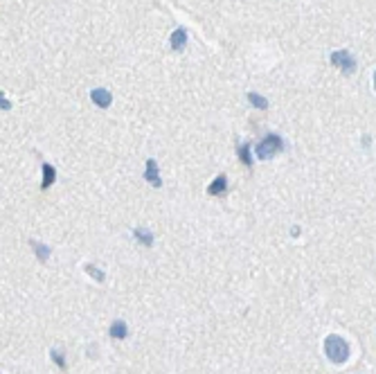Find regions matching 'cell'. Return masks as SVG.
Instances as JSON below:
<instances>
[{"instance_id": "obj_9", "label": "cell", "mask_w": 376, "mask_h": 374, "mask_svg": "<svg viewBox=\"0 0 376 374\" xmlns=\"http://www.w3.org/2000/svg\"><path fill=\"white\" fill-rule=\"evenodd\" d=\"M127 334H129V327H127V323L124 320H115V323L111 325V336L113 338H127Z\"/></svg>"}, {"instance_id": "obj_5", "label": "cell", "mask_w": 376, "mask_h": 374, "mask_svg": "<svg viewBox=\"0 0 376 374\" xmlns=\"http://www.w3.org/2000/svg\"><path fill=\"white\" fill-rule=\"evenodd\" d=\"M144 178L149 180V185L163 187V180H160V176H158V163H155V160H147V171H144Z\"/></svg>"}, {"instance_id": "obj_6", "label": "cell", "mask_w": 376, "mask_h": 374, "mask_svg": "<svg viewBox=\"0 0 376 374\" xmlns=\"http://www.w3.org/2000/svg\"><path fill=\"white\" fill-rule=\"evenodd\" d=\"M169 43H171V48H174V50H182V48H185V43H187V32H185L182 27L174 29V34H171Z\"/></svg>"}, {"instance_id": "obj_4", "label": "cell", "mask_w": 376, "mask_h": 374, "mask_svg": "<svg viewBox=\"0 0 376 374\" xmlns=\"http://www.w3.org/2000/svg\"><path fill=\"white\" fill-rule=\"evenodd\" d=\"M90 100L95 102L97 106L108 108V106H111V102H113V97H111V92H108L106 88H95V90L90 92Z\"/></svg>"}, {"instance_id": "obj_15", "label": "cell", "mask_w": 376, "mask_h": 374, "mask_svg": "<svg viewBox=\"0 0 376 374\" xmlns=\"http://www.w3.org/2000/svg\"><path fill=\"white\" fill-rule=\"evenodd\" d=\"M86 273H88V275H92V277H95L97 282H104V273L99 271V268L92 266V264H88V266H86Z\"/></svg>"}, {"instance_id": "obj_3", "label": "cell", "mask_w": 376, "mask_h": 374, "mask_svg": "<svg viewBox=\"0 0 376 374\" xmlns=\"http://www.w3.org/2000/svg\"><path fill=\"white\" fill-rule=\"evenodd\" d=\"M331 64L336 66V68H340L344 75H354L356 72V61H354V56L349 54L347 50H336L331 54Z\"/></svg>"}, {"instance_id": "obj_16", "label": "cell", "mask_w": 376, "mask_h": 374, "mask_svg": "<svg viewBox=\"0 0 376 374\" xmlns=\"http://www.w3.org/2000/svg\"><path fill=\"white\" fill-rule=\"evenodd\" d=\"M374 88H376V72H374Z\"/></svg>"}, {"instance_id": "obj_7", "label": "cell", "mask_w": 376, "mask_h": 374, "mask_svg": "<svg viewBox=\"0 0 376 374\" xmlns=\"http://www.w3.org/2000/svg\"><path fill=\"white\" fill-rule=\"evenodd\" d=\"M41 171H43V180H41V190H48V187H50V185L56 180V171H54V167H52V165H48V163L43 165V169H41Z\"/></svg>"}, {"instance_id": "obj_10", "label": "cell", "mask_w": 376, "mask_h": 374, "mask_svg": "<svg viewBox=\"0 0 376 374\" xmlns=\"http://www.w3.org/2000/svg\"><path fill=\"white\" fill-rule=\"evenodd\" d=\"M133 235H135V239H138L140 243H142V246H151V243H153V235H151L149 230H144V228H135Z\"/></svg>"}, {"instance_id": "obj_2", "label": "cell", "mask_w": 376, "mask_h": 374, "mask_svg": "<svg viewBox=\"0 0 376 374\" xmlns=\"http://www.w3.org/2000/svg\"><path fill=\"white\" fill-rule=\"evenodd\" d=\"M279 151H284V142H281V138L275 136V133H268V136H266L262 142L257 144V149H255L257 158H262V160L273 158V155L279 153Z\"/></svg>"}, {"instance_id": "obj_14", "label": "cell", "mask_w": 376, "mask_h": 374, "mask_svg": "<svg viewBox=\"0 0 376 374\" xmlns=\"http://www.w3.org/2000/svg\"><path fill=\"white\" fill-rule=\"evenodd\" d=\"M50 356H52V361H54L56 365H59V367H64V370H66V358H64V354H61V352L50 350Z\"/></svg>"}, {"instance_id": "obj_12", "label": "cell", "mask_w": 376, "mask_h": 374, "mask_svg": "<svg viewBox=\"0 0 376 374\" xmlns=\"http://www.w3.org/2000/svg\"><path fill=\"white\" fill-rule=\"evenodd\" d=\"M248 100H250V104H253V106H257V108H268V102L264 100L262 95H257V92H248Z\"/></svg>"}, {"instance_id": "obj_1", "label": "cell", "mask_w": 376, "mask_h": 374, "mask_svg": "<svg viewBox=\"0 0 376 374\" xmlns=\"http://www.w3.org/2000/svg\"><path fill=\"white\" fill-rule=\"evenodd\" d=\"M325 354L331 363L342 365V363L349 358V345L340 338V336L331 334V336H327V340H325Z\"/></svg>"}, {"instance_id": "obj_8", "label": "cell", "mask_w": 376, "mask_h": 374, "mask_svg": "<svg viewBox=\"0 0 376 374\" xmlns=\"http://www.w3.org/2000/svg\"><path fill=\"white\" fill-rule=\"evenodd\" d=\"M226 187H228V178L221 174L218 178H214V180H212V185L207 187V192H210L212 196H216V194H223V192H226Z\"/></svg>"}, {"instance_id": "obj_13", "label": "cell", "mask_w": 376, "mask_h": 374, "mask_svg": "<svg viewBox=\"0 0 376 374\" xmlns=\"http://www.w3.org/2000/svg\"><path fill=\"white\" fill-rule=\"evenodd\" d=\"M239 158H241V163L245 167H250L253 165V158H250V147L248 144H241V149H239Z\"/></svg>"}, {"instance_id": "obj_11", "label": "cell", "mask_w": 376, "mask_h": 374, "mask_svg": "<svg viewBox=\"0 0 376 374\" xmlns=\"http://www.w3.org/2000/svg\"><path fill=\"white\" fill-rule=\"evenodd\" d=\"M32 248L36 253V257L41 259V262H48L50 259V248L45 246V243H39V241H32Z\"/></svg>"}]
</instances>
